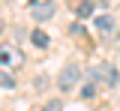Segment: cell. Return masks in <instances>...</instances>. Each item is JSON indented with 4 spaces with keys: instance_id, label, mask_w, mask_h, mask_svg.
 <instances>
[{
    "instance_id": "obj_3",
    "label": "cell",
    "mask_w": 120,
    "mask_h": 111,
    "mask_svg": "<svg viewBox=\"0 0 120 111\" xmlns=\"http://www.w3.org/2000/svg\"><path fill=\"white\" fill-rule=\"evenodd\" d=\"M30 15H33V21L54 18V3H30Z\"/></svg>"
},
{
    "instance_id": "obj_13",
    "label": "cell",
    "mask_w": 120,
    "mask_h": 111,
    "mask_svg": "<svg viewBox=\"0 0 120 111\" xmlns=\"http://www.w3.org/2000/svg\"><path fill=\"white\" fill-rule=\"evenodd\" d=\"M30 3H36V0H30Z\"/></svg>"
},
{
    "instance_id": "obj_8",
    "label": "cell",
    "mask_w": 120,
    "mask_h": 111,
    "mask_svg": "<svg viewBox=\"0 0 120 111\" xmlns=\"http://www.w3.org/2000/svg\"><path fill=\"white\" fill-rule=\"evenodd\" d=\"M42 111H63V102H60V99H48L42 105Z\"/></svg>"
},
{
    "instance_id": "obj_7",
    "label": "cell",
    "mask_w": 120,
    "mask_h": 111,
    "mask_svg": "<svg viewBox=\"0 0 120 111\" xmlns=\"http://www.w3.org/2000/svg\"><path fill=\"white\" fill-rule=\"evenodd\" d=\"M93 96H96V81L90 78L87 84H84V87H81V99H93Z\"/></svg>"
},
{
    "instance_id": "obj_10",
    "label": "cell",
    "mask_w": 120,
    "mask_h": 111,
    "mask_svg": "<svg viewBox=\"0 0 120 111\" xmlns=\"http://www.w3.org/2000/svg\"><path fill=\"white\" fill-rule=\"evenodd\" d=\"M33 87H36V90H45V87H48V78H45V75H39V78L33 81Z\"/></svg>"
},
{
    "instance_id": "obj_12",
    "label": "cell",
    "mask_w": 120,
    "mask_h": 111,
    "mask_svg": "<svg viewBox=\"0 0 120 111\" xmlns=\"http://www.w3.org/2000/svg\"><path fill=\"white\" fill-rule=\"evenodd\" d=\"M0 33H3V18H0Z\"/></svg>"
},
{
    "instance_id": "obj_1",
    "label": "cell",
    "mask_w": 120,
    "mask_h": 111,
    "mask_svg": "<svg viewBox=\"0 0 120 111\" xmlns=\"http://www.w3.org/2000/svg\"><path fill=\"white\" fill-rule=\"evenodd\" d=\"M78 78H81V66L78 63H66L60 69V75H57V87L60 90H72L78 84Z\"/></svg>"
},
{
    "instance_id": "obj_9",
    "label": "cell",
    "mask_w": 120,
    "mask_h": 111,
    "mask_svg": "<svg viewBox=\"0 0 120 111\" xmlns=\"http://www.w3.org/2000/svg\"><path fill=\"white\" fill-rule=\"evenodd\" d=\"M0 87H9V90H12V87H15V78H12V75H0Z\"/></svg>"
},
{
    "instance_id": "obj_11",
    "label": "cell",
    "mask_w": 120,
    "mask_h": 111,
    "mask_svg": "<svg viewBox=\"0 0 120 111\" xmlns=\"http://www.w3.org/2000/svg\"><path fill=\"white\" fill-rule=\"evenodd\" d=\"M9 57H12V51H9V48H3V51H0V63H9Z\"/></svg>"
},
{
    "instance_id": "obj_2",
    "label": "cell",
    "mask_w": 120,
    "mask_h": 111,
    "mask_svg": "<svg viewBox=\"0 0 120 111\" xmlns=\"http://www.w3.org/2000/svg\"><path fill=\"white\" fill-rule=\"evenodd\" d=\"M90 78L96 81V84H108V87H114L117 84V69L108 63H96L93 69H90Z\"/></svg>"
},
{
    "instance_id": "obj_6",
    "label": "cell",
    "mask_w": 120,
    "mask_h": 111,
    "mask_svg": "<svg viewBox=\"0 0 120 111\" xmlns=\"http://www.w3.org/2000/svg\"><path fill=\"white\" fill-rule=\"evenodd\" d=\"M30 42H33L36 48H48V33L45 30H33L30 33Z\"/></svg>"
},
{
    "instance_id": "obj_4",
    "label": "cell",
    "mask_w": 120,
    "mask_h": 111,
    "mask_svg": "<svg viewBox=\"0 0 120 111\" xmlns=\"http://www.w3.org/2000/svg\"><path fill=\"white\" fill-rule=\"evenodd\" d=\"M96 30L108 36V39H114V18L111 15H96Z\"/></svg>"
},
{
    "instance_id": "obj_5",
    "label": "cell",
    "mask_w": 120,
    "mask_h": 111,
    "mask_svg": "<svg viewBox=\"0 0 120 111\" xmlns=\"http://www.w3.org/2000/svg\"><path fill=\"white\" fill-rule=\"evenodd\" d=\"M93 9H96V3H90V0H81V3L75 6V15H78V18H90V15H93Z\"/></svg>"
}]
</instances>
